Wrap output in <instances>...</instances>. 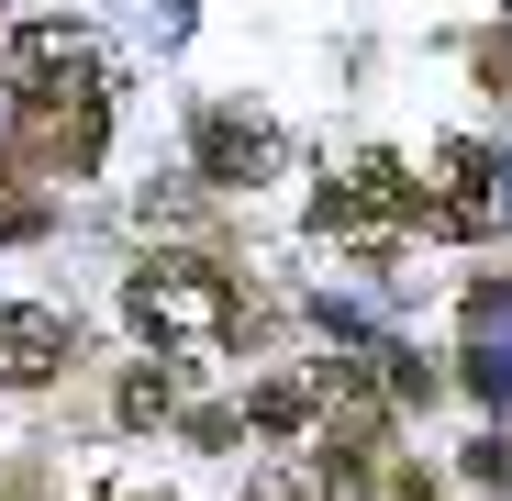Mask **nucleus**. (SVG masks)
Segmentation results:
<instances>
[{"label": "nucleus", "instance_id": "f257e3e1", "mask_svg": "<svg viewBox=\"0 0 512 501\" xmlns=\"http://www.w3.org/2000/svg\"><path fill=\"white\" fill-rule=\"evenodd\" d=\"M123 312H134L145 346H167V357H212V346H234V323H245V301L201 257H145L123 279Z\"/></svg>", "mask_w": 512, "mask_h": 501}, {"label": "nucleus", "instance_id": "f03ea898", "mask_svg": "<svg viewBox=\"0 0 512 501\" xmlns=\"http://www.w3.org/2000/svg\"><path fill=\"white\" fill-rule=\"evenodd\" d=\"M12 145L45 167V179H90L101 145H112V90H45V101H12Z\"/></svg>", "mask_w": 512, "mask_h": 501}, {"label": "nucleus", "instance_id": "7ed1b4c3", "mask_svg": "<svg viewBox=\"0 0 512 501\" xmlns=\"http://www.w3.org/2000/svg\"><path fill=\"white\" fill-rule=\"evenodd\" d=\"M312 223H323V234H390V223H412V167L379 156V145H357L346 167H323Z\"/></svg>", "mask_w": 512, "mask_h": 501}, {"label": "nucleus", "instance_id": "20e7f679", "mask_svg": "<svg viewBox=\"0 0 512 501\" xmlns=\"http://www.w3.org/2000/svg\"><path fill=\"white\" fill-rule=\"evenodd\" d=\"M412 223L423 234H490L501 223V201H490V145H435V201H412Z\"/></svg>", "mask_w": 512, "mask_h": 501}, {"label": "nucleus", "instance_id": "39448f33", "mask_svg": "<svg viewBox=\"0 0 512 501\" xmlns=\"http://www.w3.org/2000/svg\"><path fill=\"white\" fill-rule=\"evenodd\" d=\"M45 90H101V56L78 23H34L12 45V101H45Z\"/></svg>", "mask_w": 512, "mask_h": 501}, {"label": "nucleus", "instance_id": "423d86ee", "mask_svg": "<svg viewBox=\"0 0 512 501\" xmlns=\"http://www.w3.org/2000/svg\"><path fill=\"white\" fill-rule=\"evenodd\" d=\"M67 346H78L67 312H45V301H12V312H0V379H12V390L56 379V368H67Z\"/></svg>", "mask_w": 512, "mask_h": 501}, {"label": "nucleus", "instance_id": "0eeeda50", "mask_svg": "<svg viewBox=\"0 0 512 501\" xmlns=\"http://www.w3.org/2000/svg\"><path fill=\"white\" fill-rule=\"evenodd\" d=\"M190 145H201V179H268L279 167V123H256V112H201Z\"/></svg>", "mask_w": 512, "mask_h": 501}, {"label": "nucleus", "instance_id": "6e6552de", "mask_svg": "<svg viewBox=\"0 0 512 501\" xmlns=\"http://www.w3.org/2000/svg\"><path fill=\"white\" fill-rule=\"evenodd\" d=\"M245 424H256V435H301V424H323V379L290 368V379H268V390H245Z\"/></svg>", "mask_w": 512, "mask_h": 501}, {"label": "nucleus", "instance_id": "1a4fd4ad", "mask_svg": "<svg viewBox=\"0 0 512 501\" xmlns=\"http://www.w3.org/2000/svg\"><path fill=\"white\" fill-rule=\"evenodd\" d=\"M112 412H123V424H167V412H179V379H167V368H134V379L112 390Z\"/></svg>", "mask_w": 512, "mask_h": 501}, {"label": "nucleus", "instance_id": "9d476101", "mask_svg": "<svg viewBox=\"0 0 512 501\" xmlns=\"http://www.w3.org/2000/svg\"><path fill=\"white\" fill-rule=\"evenodd\" d=\"M190 212H201V190H190V179H145V201H134V223H145V234H190Z\"/></svg>", "mask_w": 512, "mask_h": 501}, {"label": "nucleus", "instance_id": "9b49d317", "mask_svg": "<svg viewBox=\"0 0 512 501\" xmlns=\"http://www.w3.org/2000/svg\"><path fill=\"white\" fill-rule=\"evenodd\" d=\"M23 234H45V212H34L12 179H0V245H23Z\"/></svg>", "mask_w": 512, "mask_h": 501}, {"label": "nucleus", "instance_id": "f8f14e48", "mask_svg": "<svg viewBox=\"0 0 512 501\" xmlns=\"http://www.w3.org/2000/svg\"><path fill=\"white\" fill-rule=\"evenodd\" d=\"M256 501H334V479H256Z\"/></svg>", "mask_w": 512, "mask_h": 501}, {"label": "nucleus", "instance_id": "ddd939ff", "mask_svg": "<svg viewBox=\"0 0 512 501\" xmlns=\"http://www.w3.org/2000/svg\"><path fill=\"white\" fill-rule=\"evenodd\" d=\"M112 501H156V490H112Z\"/></svg>", "mask_w": 512, "mask_h": 501}]
</instances>
